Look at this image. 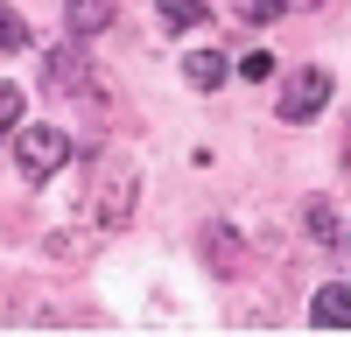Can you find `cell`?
<instances>
[{
  "instance_id": "cell-1",
  "label": "cell",
  "mask_w": 351,
  "mask_h": 337,
  "mask_svg": "<svg viewBox=\"0 0 351 337\" xmlns=\"http://www.w3.org/2000/svg\"><path fill=\"white\" fill-rule=\"evenodd\" d=\"M71 162V134L64 127H14V168L28 183H49Z\"/></svg>"
},
{
  "instance_id": "cell-2",
  "label": "cell",
  "mask_w": 351,
  "mask_h": 337,
  "mask_svg": "<svg viewBox=\"0 0 351 337\" xmlns=\"http://www.w3.org/2000/svg\"><path fill=\"white\" fill-rule=\"evenodd\" d=\"M134 197H141V176L127 162H106L99 168V197H92V218L106 225V232H120V225L134 218Z\"/></svg>"
},
{
  "instance_id": "cell-3",
  "label": "cell",
  "mask_w": 351,
  "mask_h": 337,
  "mask_svg": "<svg viewBox=\"0 0 351 337\" xmlns=\"http://www.w3.org/2000/svg\"><path fill=\"white\" fill-rule=\"evenodd\" d=\"M324 105H330V71L309 64V71H295V77L281 84V105H274V112H281L288 127H302V120H316Z\"/></svg>"
},
{
  "instance_id": "cell-4",
  "label": "cell",
  "mask_w": 351,
  "mask_h": 337,
  "mask_svg": "<svg viewBox=\"0 0 351 337\" xmlns=\"http://www.w3.org/2000/svg\"><path fill=\"white\" fill-rule=\"evenodd\" d=\"M309 323L351 330V288H344V281H330V288H316V302H309Z\"/></svg>"
},
{
  "instance_id": "cell-5",
  "label": "cell",
  "mask_w": 351,
  "mask_h": 337,
  "mask_svg": "<svg viewBox=\"0 0 351 337\" xmlns=\"http://www.w3.org/2000/svg\"><path fill=\"white\" fill-rule=\"evenodd\" d=\"M64 21H71V36H99L112 21V0H64Z\"/></svg>"
},
{
  "instance_id": "cell-6",
  "label": "cell",
  "mask_w": 351,
  "mask_h": 337,
  "mask_svg": "<svg viewBox=\"0 0 351 337\" xmlns=\"http://www.w3.org/2000/svg\"><path fill=\"white\" fill-rule=\"evenodd\" d=\"M225 71H232V64H225L218 49H197V56H183V77L197 84V92H218V84H225Z\"/></svg>"
},
{
  "instance_id": "cell-7",
  "label": "cell",
  "mask_w": 351,
  "mask_h": 337,
  "mask_svg": "<svg viewBox=\"0 0 351 337\" xmlns=\"http://www.w3.org/2000/svg\"><path fill=\"white\" fill-rule=\"evenodd\" d=\"M302 225H309V239H316V246H337V211L324 204V197H316V204L302 211Z\"/></svg>"
},
{
  "instance_id": "cell-8",
  "label": "cell",
  "mask_w": 351,
  "mask_h": 337,
  "mask_svg": "<svg viewBox=\"0 0 351 337\" xmlns=\"http://www.w3.org/2000/svg\"><path fill=\"white\" fill-rule=\"evenodd\" d=\"M21 112H28L21 84H0V134H14V127H21Z\"/></svg>"
},
{
  "instance_id": "cell-9",
  "label": "cell",
  "mask_w": 351,
  "mask_h": 337,
  "mask_svg": "<svg viewBox=\"0 0 351 337\" xmlns=\"http://www.w3.org/2000/svg\"><path fill=\"white\" fill-rule=\"evenodd\" d=\"M232 71H239L246 84H260V77H274V56H267V49H253V56H232Z\"/></svg>"
},
{
  "instance_id": "cell-10",
  "label": "cell",
  "mask_w": 351,
  "mask_h": 337,
  "mask_svg": "<svg viewBox=\"0 0 351 337\" xmlns=\"http://www.w3.org/2000/svg\"><path fill=\"white\" fill-rule=\"evenodd\" d=\"M295 0H239V21L253 28V21H274V14H288Z\"/></svg>"
},
{
  "instance_id": "cell-11",
  "label": "cell",
  "mask_w": 351,
  "mask_h": 337,
  "mask_svg": "<svg viewBox=\"0 0 351 337\" xmlns=\"http://www.w3.org/2000/svg\"><path fill=\"white\" fill-rule=\"evenodd\" d=\"M162 21H169V28H190V21H204V0H162Z\"/></svg>"
},
{
  "instance_id": "cell-12",
  "label": "cell",
  "mask_w": 351,
  "mask_h": 337,
  "mask_svg": "<svg viewBox=\"0 0 351 337\" xmlns=\"http://www.w3.org/2000/svg\"><path fill=\"white\" fill-rule=\"evenodd\" d=\"M0 49H28V21L14 8H0Z\"/></svg>"
}]
</instances>
